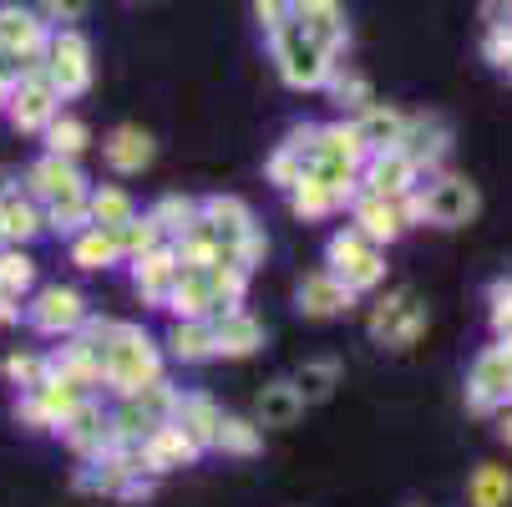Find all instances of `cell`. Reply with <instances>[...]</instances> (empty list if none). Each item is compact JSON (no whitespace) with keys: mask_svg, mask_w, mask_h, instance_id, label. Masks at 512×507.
I'll list each match as a JSON object with an SVG mask.
<instances>
[{"mask_svg":"<svg viewBox=\"0 0 512 507\" xmlns=\"http://www.w3.org/2000/svg\"><path fill=\"white\" fill-rule=\"evenodd\" d=\"M102 381L117 396H132L142 386L163 381V350H158V340L142 325H117L112 320V330L102 340Z\"/></svg>","mask_w":512,"mask_h":507,"instance_id":"cell-1","label":"cell"},{"mask_svg":"<svg viewBox=\"0 0 512 507\" xmlns=\"http://www.w3.org/2000/svg\"><path fill=\"white\" fill-rule=\"evenodd\" d=\"M254 11H259V21H264V31H274V26H284L289 16V0H254Z\"/></svg>","mask_w":512,"mask_h":507,"instance_id":"cell-51","label":"cell"},{"mask_svg":"<svg viewBox=\"0 0 512 507\" xmlns=\"http://www.w3.org/2000/svg\"><path fill=\"white\" fill-rule=\"evenodd\" d=\"M92 148V132H87V122L82 117H51L46 122V153H56V158H82Z\"/></svg>","mask_w":512,"mask_h":507,"instance_id":"cell-36","label":"cell"},{"mask_svg":"<svg viewBox=\"0 0 512 507\" xmlns=\"http://www.w3.org/2000/svg\"><path fill=\"white\" fill-rule=\"evenodd\" d=\"M31 284H36V259L21 244H0V289L21 300Z\"/></svg>","mask_w":512,"mask_h":507,"instance_id":"cell-40","label":"cell"},{"mask_svg":"<svg viewBox=\"0 0 512 507\" xmlns=\"http://www.w3.org/2000/svg\"><path fill=\"white\" fill-rule=\"evenodd\" d=\"M92 0H41V21H56V26H71L87 16Z\"/></svg>","mask_w":512,"mask_h":507,"instance_id":"cell-49","label":"cell"},{"mask_svg":"<svg viewBox=\"0 0 512 507\" xmlns=\"http://www.w3.org/2000/svg\"><path fill=\"white\" fill-rule=\"evenodd\" d=\"M295 386H300L305 406H310V401H325V396L340 386V366H335V360H305L300 376H295Z\"/></svg>","mask_w":512,"mask_h":507,"instance_id":"cell-42","label":"cell"},{"mask_svg":"<svg viewBox=\"0 0 512 507\" xmlns=\"http://www.w3.org/2000/svg\"><path fill=\"white\" fill-rule=\"evenodd\" d=\"M295 300H300V310H305L310 320H330V315H345V310L355 305V295L345 289V279H335L330 269L305 274L300 289H295Z\"/></svg>","mask_w":512,"mask_h":507,"instance_id":"cell-19","label":"cell"},{"mask_svg":"<svg viewBox=\"0 0 512 507\" xmlns=\"http://www.w3.org/2000/svg\"><path fill=\"white\" fill-rule=\"evenodd\" d=\"M117 234V249H122V259H137V254H148V249H158L163 244V234H158V224L153 219H127L122 229H112Z\"/></svg>","mask_w":512,"mask_h":507,"instance_id":"cell-44","label":"cell"},{"mask_svg":"<svg viewBox=\"0 0 512 507\" xmlns=\"http://www.w3.org/2000/svg\"><path fill=\"white\" fill-rule=\"evenodd\" d=\"M305 416V396L295 381H274L259 391V426H295Z\"/></svg>","mask_w":512,"mask_h":507,"instance_id":"cell-29","label":"cell"},{"mask_svg":"<svg viewBox=\"0 0 512 507\" xmlns=\"http://www.w3.org/2000/svg\"><path fill=\"white\" fill-rule=\"evenodd\" d=\"M512 401V355L507 350H487L477 366H472V381H467V406L477 416L497 411Z\"/></svg>","mask_w":512,"mask_h":507,"instance_id":"cell-11","label":"cell"},{"mask_svg":"<svg viewBox=\"0 0 512 507\" xmlns=\"http://www.w3.org/2000/svg\"><path fill=\"white\" fill-rule=\"evenodd\" d=\"M173 421H178V426L188 431V437L208 452V447H213V437H218V426H224V411H218L208 396H183V401H178V411H173Z\"/></svg>","mask_w":512,"mask_h":507,"instance_id":"cell-30","label":"cell"},{"mask_svg":"<svg viewBox=\"0 0 512 507\" xmlns=\"http://www.w3.org/2000/svg\"><path fill=\"white\" fill-rule=\"evenodd\" d=\"M26 193L41 198V203L82 198V193H87V178H82L77 158H56V153H46V158L31 163V173H26Z\"/></svg>","mask_w":512,"mask_h":507,"instance_id":"cell-13","label":"cell"},{"mask_svg":"<svg viewBox=\"0 0 512 507\" xmlns=\"http://www.w3.org/2000/svg\"><path fill=\"white\" fill-rule=\"evenodd\" d=\"M46 371H51V360H46V355H31V350L6 355V381H16V386H26V391H31Z\"/></svg>","mask_w":512,"mask_h":507,"instance_id":"cell-46","label":"cell"},{"mask_svg":"<svg viewBox=\"0 0 512 507\" xmlns=\"http://www.w3.org/2000/svg\"><path fill=\"white\" fill-rule=\"evenodd\" d=\"M198 208H203V224H208V229L218 234V249H229V244H244V239H249V234L259 229L244 198H229V193H213V198H203Z\"/></svg>","mask_w":512,"mask_h":507,"instance_id":"cell-18","label":"cell"},{"mask_svg":"<svg viewBox=\"0 0 512 507\" xmlns=\"http://www.w3.org/2000/svg\"><path fill=\"white\" fill-rule=\"evenodd\" d=\"M274 36V61H279V77L295 87V92H315L330 82V71H335V51H325L315 36H305L295 26V16H289L284 26L269 31Z\"/></svg>","mask_w":512,"mask_h":507,"instance_id":"cell-2","label":"cell"},{"mask_svg":"<svg viewBox=\"0 0 512 507\" xmlns=\"http://www.w3.org/2000/svg\"><path fill=\"white\" fill-rule=\"evenodd\" d=\"M168 355L183 360V366H198V360L213 355V320H178L168 330Z\"/></svg>","mask_w":512,"mask_h":507,"instance_id":"cell-32","label":"cell"},{"mask_svg":"<svg viewBox=\"0 0 512 507\" xmlns=\"http://www.w3.org/2000/svg\"><path fill=\"white\" fill-rule=\"evenodd\" d=\"M295 26H300L305 36H315L325 51H340V46H345V21H340L335 0H315V6L295 11Z\"/></svg>","mask_w":512,"mask_h":507,"instance_id":"cell-31","label":"cell"},{"mask_svg":"<svg viewBox=\"0 0 512 507\" xmlns=\"http://www.w3.org/2000/svg\"><path fill=\"white\" fill-rule=\"evenodd\" d=\"M46 229V213L36 208L31 193H0V244H26Z\"/></svg>","mask_w":512,"mask_h":507,"instance_id":"cell-23","label":"cell"},{"mask_svg":"<svg viewBox=\"0 0 512 507\" xmlns=\"http://www.w3.org/2000/svg\"><path fill=\"white\" fill-rule=\"evenodd\" d=\"M21 320V305H16V295H6V289H0V325H16Z\"/></svg>","mask_w":512,"mask_h":507,"instance_id":"cell-53","label":"cell"},{"mask_svg":"<svg viewBox=\"0 0 512 507\" xmlns=\"http://www.w3.org/2000/svg\"><path fill=\"white\" fill-rule=\"evenodd\" d=\"M11 87H16V77L6 66H0V112H6V102H11Z\"/></svg>","mask_w":512,"mask_h":507,"instance_id":"cell-54","label":"cell"},{"mask_svg":"<svg viewBox=\"0 0 512 507\" xmlns=\"http://www.w3.org/2000/svg\"><path fill=\"white\" fill-rule=\"evenodd\" d=\"M213 355H229V360H244L264 345V325L254 315H244L239 305L234 310H213Z\"/></svg>","mask_w":512,"mask_h":507,"instance_id":"cell-16","label":"cell"},{"mask_svg":"<svg viewBox=\"0 0 512 507\" xmlns=\"http://www.w3.org/2000/svg\"><path fill=\"white\" fill-rule=\"evenodd\" d=\"M396 148L416 163V168H436L447 158V148H452V127L442 122V117H406V132H401V142Z\"/></svg>","mask_w":512,"mask_h":507,"instance_id":"cell-20","label":"cell"},{"mask_svg":"<svg viewBox=\"0 0 512 507\" xmlns=\"http://www.w3.org/2000/svg\"><path fill=\"white\" fill-rule=\"evenodd\" d=\"M6 112H11L16 132H46V122L61 112V97H56V87L46 82V56L21 66V77H16V87H11Z\"/></svg>","mask_w":512,"mask_h":507,"instance_id":"cell-5","label":"cell"},{"mask_svg":"<svg viewBox=\"0 0 512 507\" xmlns=\"http://www.w3.org/2000/svg\"><path fill=\"white\" fill-rule=\"evenodd\" d=\"M421 330H426V305L416 300V289H396L371 315V340L386 350H411L421 340Z\"/></svg>","mask_w":512,"mask_h":507,"instance_id":"cell-6","label":"cell"},{"mask_svg":"<svg viewBox=\"0 0 512 507\" xmlns=\"http://www.w3.org/2000/svg\"><path fill=\"white\" fill-rule=\"evenodd\" d=\"M330 92H335V102L340 107H371L376 97H371V82H365V77H355V71H330V82H325Z\"/></svg>","mask_w":512,"mask_h":507,"instance_id":"cell-45","label":"cell"},{"mask_svg":"<svg viewBox=\"0 0 512 507\" xmlns=\"http://www.w3.org/2000/svg\"><path fill=\"white\" fill-rule=\"evenodd\" d=\"M492 325L497 335H512V284H492Z\"/></svg>","mask_w":512,"mask_h":507,"instance_id":"cell-50","label":"cell"},{"mask_svg":"<svg viewBox=\"0 0 512 507\" xmlns=\"http://www.w3.org/2000/svg\"><path fill=\"white\" fill-rule=\"evenodd\" d=\"M178 254L168 249V244H158V249H148V254H137L132 259V279H137V295L148 300V305H163L168 300V289H173V279H178Z\"/></svg>","mask_w":512,"mask_h":507,"instance_id":"cell-22","label":"cell"},{"mask_svg":"<svg viewBox=\"0 0 512 507\" xmlns=\"http://www.w3.org/2000/svg\"><path fill=\"white\" fill-rule=\"evenodd\" d=\"M300 178H305V158H300V153L279 148V153L269 158V183H274V188H284V193H289V188H295Z\"/></svg>","mask_w":512,"mask_h":507,"instance_id":"cell-48","label":"cell"},{"mask_svg":"<svg viewBox=\"0 0 512 507\" xmlns=\"http://www.w3.org/2000/svg\"><path fill=\"white\" fill-rule=\"evenodd\" d=\"M421 168L401 153V148H381V153H365L360 163V193H381V198H401L406 188H416Z\"/></svg>","mask_w":512,"mask_h":507,"instance_id":"cell-12","label":"cell"},{"mask_svg":"<svg viewBox=\"0 0 512 507\" xmlns=\"http://www.w3.org/2000/svg\"><path fill=\"white\" fill-rule=\"evenodd\" d=\"M137 457H142V472L148 477H163V472H173V467H188V462H198L203 457V447L188 437V431L178 426V421H158L148 437L137 442Z\"/></svg>","mask_w":512,"mask_h":507,"instance_id":"cell-8","label":"cell"},{"mask_svg":"<svg viewBox=\"0 0 512 507\" xmlns=\"http://www.w3.org/2000/svg\"><path fill=\"white\" fill-rule=\"evenodd\" d=\"M325 264L335 279H345L350 295H365L386 279V259H381V244H371L360 229H340L330 244H325Z\"/></svg>","mask_w":512,"mask_h":507,"instance_id":"cell-3","label":"cell"},{"mask_svg":"<svg viewBox=\"0 0 512 507\" xmlns=\"http://www.w3.org/2000/svg\"><path fill=\"white\" fill-rule=\"evenodd\" d=\"M71 264H77V269H87V274L122 264L117 234H112V229H97V224H87L82 234H71Z\"/></svg>","mask_w":512,"mask_h":507,"instance_id":"cell-27","label":"cell"},{"mask_svg":"<svg viewBox=\"0 0 512 507\" xmlns=\"http://www.w3.org/2000/svg\"><path fill=\"white\" fill-rule=\"evenodd\" d=\"M51 371L66 376V381H77L82 391L97 386V381H102V345H97L92 335H82V330L66 335V345L51 355Z\"/></svg>","mask_w":512,"mask_h":507,"instance_id":"cell-21","label":"cell"},{"mask_svg":"<svg viewBox=\"0 0 512 507\" xmlns=\"http://www.w3.org/2000/svg\"><path fill=\"white\" fill-rule=\"evenodd\" d=\"M153 158H158V142L142 132V127H117V132L107 137V168L122 173V178L153 168Z\"/></svg>","mask_w":512,"mask_h":507,"instance_id":"cell-24","label":"cell"},{"mask_svg":"<svg viewBox=\"0 0 512 507\" xmlns=\"http://www.w3.org/2000/svg\"><path fill=\"white\" fill-rule=\"evenodd\" d=\"M132 401L148 411L153 421H173V411H178V396L168 391V381H153V386H142V391H132Z\"/></svg>","mask_w":512,"mask_h":507,"instance_id":"cell-47","label":"cell"},{"mask_svg":"<svg viewBox=\"0 0 512 507\" xmlns=\"http://www.w3.org/2000/svg\"><path fill=\"white\" fill-rule=\"evenodd\" d=\"M163 310H173L178 320H208V315L218 310V305H213V289H208V279H203V269H178V279H173V289H168Z\"/></svg>","mask_w":512,"mask_h":507,"instance_id":"cell-25","label":"cell"},{"mask_svg":"<svg viewBox=\"0 0 512 507\" xmlns=\"http://www.w3.org/2000/svg\"><path fill=\"white\" fill-rule=\"evenodd\" d=\"M507 497H512L507 467H477L472 472V482H467V502L472 507H507Z\"/></svg>","mask_w":512,"mask_h":507,"instance_id":"cell-41","label":"cell"},{"mask_svg":"<svg viewBox=\"0 0 512 507\" xmlns=\"http://www.w3.org/2000/svg\"><path fill=\"white\" fill-rule=\"evenodd\" d=\"M87 213L97 229H122L127 219H137V203L122 188H97V193H87Z\"/></svg>","mask_w":512,"mask_h":507,"instance_id":"cell-38","label":"cell"},{"mask_svg":"<svg viewBox=\"0 0 512 507\" xmlns=\"http://www.w3.org/2000/svg\"><path fill=\"white\" fill-rule=\"evenodd\" d=\"M289 208H295V219H305V224H315V219H330L335 208H345V198L320 178V173H310L305 168V178L289 188Z\"/></svg>","mask_w":512,"mask_h":507,"instance_id":"cell-26","label":"cell"},{"mask_svg":"<svg viewBox=\"0 0 512 507\" xmlns=\"http://www.w3.org/2000/svg\"><path fill=\"white\" fill-rule=\"evenodd\" d=\"M46 229L51 234H82L92 224V213H87V193L82 198H61V203H46Z\"/></svg>","mask_w":512,"mask_h":507,"instance_id":"cell-43","label":"cell"},{"mask_svg":"<svg viewBox=\"0 0 512 507\" xmlns=\"http://www.w3.org/2000/svg\"><path fill=\"white\" fill-rule=\"evenodd\" d=\"M46 82L56 87V97H82L92 87V46L77 26H61L46 41Z\"/></svg>","mask_w":512,"mask_h":507,"instance_id":"cell-4","label":"cell"},{"mask_svg":"<svg viewBox=\"0 0 512 507\" xmlns=\"http://www.w3.org/2000/svg\"><path fill=\"white\" fill-rule=\"evenodd\" d=\"M477 208H482V198H477V188L467 183V178H436L431 188H426V219L436 224V229H462V224H472L477 219Z\"/></svg>","mask_w":512,"mask_h":507,"instance_id":"cell-10","label":"cell"},{"mask_svg":"<svg viewBox=\"0 0 512 507\" xmlns=\"http://www.w3.org/2000/svg\"><path fill=\"white\" fill-rule=\"evenodd\" d=\"M203 279H208V289H213V305H218V310H234V305H244V295H249V269H239V264H229V259H213V264L203 269Z\"/></svg>","mask_w":512,"mask_h":507,"instance_id":"cell-34","label":"cell"},{"mask_svg":"<svg viewBox=\"0 0 512 507\" xmlns=\"http://www.w3.org/2000/svg\"><path fill=\"white\" fill-rule=\"evenodd\" d=\"M315 158H330V163H350V168H360V163H365V142H360L355 122H350V127H345V122L320 127V137H315ZM315 158H310V163H315Z\"/></svg>","mask_w":512,"mask_h":507,"instance_id":"cell-33","label":"cell"},{"mask_svg":"<svg viewBox=\"0 0 512 507\" xmlns=\"http://www.w3.org/2000/svg\"><path fill=\"white\" fill-rule=\"evenodd\" d=\"M46 21L36 16V11H26V6H0V51L6 56H16L21 66L26 61H41L46 56Z\"/></svg>","mask_w":512,"mask_h":507,"instance_id":"cell-14","label":"cell"},{"mask_svg":"<svg viewBox=\"0 0 512 507\" xmlns=\"http://www.w3.org/2000/svg\"><path fill=\"white\" fill-rule=\"evenodd\" d=\"M213 447L224 452V457H259L264 437H259V426H254V421H244V416H224V426H218Z\"/></svg>","mask_w":512,"mask_h":507,"instance_id":"cell-39","label":"cell"},{"mask_svg":"<svg viewBox=\"0 0 512 507\" xmlns=\"http://www.w3.org/2000/svg\"><path fill=\"white\" fill-rule=\"evenodd\" d=\"M26 320L41 335H77L82 320H87V300H82V289H71V284H51V289H41V295L31 300Z\"/></svg>","mask_w":512,"mask_h":507,"instance_id":"cell-9","label":"cell"},{"mask_svg":"<svg viewBox=\"0 0 512 507\" xmlns=\"http://www.w3.org/2000/svg\"><path fill=\"white\" fill-rule=\"evenodd\" d=\"M350 229H360L371 244H396L406 234V219H401V208L396 198H381V193H355L350 198Z\"/></svg>","mask_w":512,"mask_h":507,"instance_id":"cell-15","label":"cell"},{"mask_svg":"<svg viewBox=\"0 0 512 507\" xmlns=\"http://www.w3.org/2000/svg\"><path fill=\"white\" fill-rule=\"evenodd\" d=\"M173 254H178L183 269H208V264L218 259V234L198 219V224H188V229L173 239Z\"/></svg>","mask_w":512,"mask_h":507,"instance_id":"cell-37","label":"cell"},{"mask_svg":"<svg viewBox=\"0 0 512 507\" xmlns=\"http://www.w3.org/2000/svg\"><path fill=\"white\" fill-rule=\"evenodd\" d=\"M487 56H492L497 66H502V61L512 56V31H507V26H497V31L487 36Z\"/></svg>","mask_w":512,"mask_h":507,"instance_id":"cell-52","label":"cell"},{"mask_svg":"<svg viewBox=\"0 0 512 507\" xmlns=\"http://www.w3.org/2000/svg\"><path fill=\"white\" fill-rule=\"evenodd\" d=\"M355 132H360V142H365V153H381V148H396V142H401V132H406V117H401L396 107H381V102H371V107L360 112Z\"/></svg>","mask_w":512,"mask_h":507,"instance_id":"cell-28","label":"cell"},{"mask_svg":"<svg viewBox=\"0 0 512 507\" xmlns=\"http://www.w3.org/2000/svg\"><path fill=\"white\" fill-rule=\"evenodd\" d=\"M61 437L71 442V452H77V457H87V462H102V457L112 452V431H107V416H102L92 401H82L77 411H71V416L61 421Z\"/></svg>","mask_w":512,"mask_h":507,"instance_id":"cell-17","label":"cell"},{"mask_svg":"<svg viewBox=\"0 0 512 507\" xmlns=\"http://www.w3.org/2000/svg\"><path fill=\"white\" fill-rule=\"evenodd\" d=\"M148 219L158 224V234L163 239H178L188 224H198L203 219V208H198V198H183V193H163L153 208H148Z\"/></svg>","mask_w":512,"mask_h":507,"instance_id":"cell-35","label":"cell"},{"mask_svg":"<svg viewBox=\"0 0 512 507\" xmlns=\"http://www.w3.org/2000/svg\"><path fill=\"white\" fill-rule=\"evenodd\" d=\"M87 396H82V386L77 381H66V376H56V371H46L36 386H31V396H26V406H21V416L36 426V431H61V421L77 411Z\"/></svg>","mask_w":512,"mask_h":507,"instance_id":"cell-7","label":"cell"},{"mask_svg":"<svg viewBox=\"0 0 512 507\" xmlns=\"http://www.w3.org/2000/svg\"><path fill=\"white\" fill-rule=\"evenodd\" d=\"M497 431H502V442H507V447H512V411H507V416H502V426H497Z\"/></svg>","mask_w":512,"mask_h":507,"instance_id":"cell-55","label":"cell"}]
</instances>
